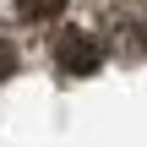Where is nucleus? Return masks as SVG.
Listing matches in <instances>:
<instances>
[{
	"instance_id": "obj_1",
	"label": "nucleus",
	"mask_w": 147,
	"mask_h": 147,
	"mask_svg": "<svg viewBox=\"0 0 147 147\" xmlns=\"http://www.w3.org/2000/svg\"><path fill=\"white\" fill-rule=\"evenodd\" d=\"M55 65L65 71V76H93L98 65H104V49H98V38L93 33H60L55 38Z\"/></svg>"
},
{
	"instance_id": "obj_2",
	"label": "nucleus",
	"mask_w": 147,
	"mask_h": 147,
	"mask_svg": "<svg viewBox=\"0 0 147 147\" xmlns=\"http://www.w3.org/2000/svg\"><path fill=\"white\" fill-rule=\"evenodd\" d=\"M60 11H65V0H16V16L22 22H49Z\"/></svg>"
},
{
	"instance_id": "obj_3",
	"label": "nucleus",
	"mask_w": 147,
	"mask_h": 147,
	"mask_svg": "<svg viewBox=\"0 0 147 147\" xmlns=\"http://www.w3.org/2000/svg\"><path fill=\"white\" fill-rule=\"evenodd\" d=\"M11 71H16V49H11V38L0 33V82H5Z\"/></svg>"
},
{
	"instance_id": "obj_4",
	"label": "nucleus",
	"mask_w": 147,
	"mask_h": 147,
	"mask_svg": "<svg viewBox=\"0 0 147 147\" xmlns=\"http://www.w3.org/2000/svg\"><path fill=\"white\" fill-rule=\"evenodd\" d=\"M142 44H147V33H142Z\"/></svg>"
}]
</instances>
